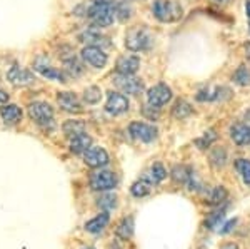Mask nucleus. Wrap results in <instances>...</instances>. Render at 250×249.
I'll return each instance as SVG.
<instances>
[{
  "mask_svg": "<svg viewBox=\"0 0 250 249\" xmlns=\"http://www.w3.org/2000/svg\"><path fill=\"white\" fill-rule=\"evenodd\" d=\"M117 236L122 239H128L132 238V234H134V218H124L120 221V224L117 226Z\"/></svg>",
  "mask_w": 250,
  "mask_h": 249,
  "instance_id": "b1692460",
  "label": "nucleus"
},
{
  "mask_svg": "<svg viewBox=\"0 0 250 249\" xmlns=\"http://www.w3.org/2000/svg\"><path fill=\"white\" fill-rule=\"evenodd\" d=\"M100 99H102V91H100V87L90 86V87H87V89L83 91V100H85L87 104H90V106L99 104Z\"/></svg>",
  "mask_w": 250,
  "mask_h": 249,
  "instance_id": "2f4dec72",
  "label": "nucleus"
},
{
  "mask_svg": "<svg viewBox=\"0 0 250 249\" xmlns=\"http://www.w3.org/2000/svg\"><path fill=\"white\" fill-rule=\"evenodd\" d=\"M107 224H108V212L104 211L102 214H99V216H95L94 219L87 221L85 229L88 232H92V234H100V232L107 227Z\"/></svg>",
  "mask_w": 250,
  "mask_h": 249,
  "instance_id": "412c9836",
  "label": "nucleus"
},
{
  "mask_svg": "<svg viewBox=\"0 0 250 249\" xmlns=\"http://www.w3.org/2000/svg\"><path fill=\"white\" fill-rule=\"evenodd\" d=\"M230 137L237 146L250 144V126L247 124H233L230 127Z\"/></svg>",
  "mask_w": 250,
  "mask_h": 249,
  "instance_id": "dca6fc26",
  "label": "nucleus"
},
{
  "mask_svg": "<svg viewBox=\"0 0 250 249\" xmlns=\"http://www.w3.org/2000/svg\"><path fill=\"white\" fill-rule=\"evenodd\" d=\"M222 92H225V87H204L195 94V99L199 102H213V100H219L222 97Z\"/></svg>",
  "mask_w": 250,
  "mask_h": 249,
  "instance_id": "aec40b11",
  "label": "nucleus"
},
{
  "mask_svg": "<svg viewBox=\"0 0 250 249\" xmlns=\"http://www.w3.org/2000/svg\"><path fill=\"white\" fill-rule=\"evenodd\" d=\"M57 102H59V106L62 107V111H65V112H72V114L75 112V114H77V112L82 111V106H80L77 95L72 94V92H59Z\"/></svg>",
  "mask_w": 250,
  "mask_h": 249,
  "instance_id": "2eb2a0df",
  "label": "nucleus"
},
{
  "mask_svg": "<svg viewBox=\"0 0 250 249\" xmlns=\"http://www.w3.org/2000/svg\"><path fill=\"white\" fill-rule=\"evenodd\" d=\"M220 249H239L235 246V244H225V246H222Z\"/></svg>",
  "mask_w": 250,
  "mask_h": 249,
  "instance_id": "c03bdc74",
  "label": "nucleus"
},
{
  "mask_svg": "<svg viewBox=\"0 0 250 249\" xmlns=\"http://www.w3.org/2000/svg\"><path fill=\"white\" fill-rule=\"evenodd\" d=\"M92 146V137L88 134H79L75 136V137L70 139V152H74V154H83L85 151L90 149Z\"/></svg>",
  "mask_w": 250,
  "mask_h": 249,
  "instance_id": "6ab92c4d",
  "label": "nucleus"
},
{
  "mask_svg": "<svg viewBox=\"0 0 250 249\" xmlns=\"http://www.w3.org/2000/svg\"><path fill=\"white\" fill-rule=\"evenodd\" d=\"M114 84L117 89L122 91V94L127 95H140L144 92V82L140 79L134 77V75H114Z\"/></svg>",
  "mask_w": 250,
  "mask_h": 249,
  "instance_id": "0eeeda50",
  "label": "nucleus"
},
{
  "mask_svg": "<svg viewBox=\"0 0 250 249\" xmlns=\"http://www.w3.org/2000/svg\"><path fill=\"white\" fill-rule=\"evenodd\" d=\"M9 100V94H5L3 91H0V104H5Z\"/></svg>",
  "mask_w": 250,
  "mask_h": 249,
  "instance_id": "a19ab883",
  "label": "nucleus"
},
{
  "mask_svg": "<svg viewBox=\"0 0 250 249\" xmlns=\"http://www.w3.org/2000/svg\"><path fill=\"white\" fill-rule=\"evenodd\" d=\"M63 132H65L67 137H75L79 134H83L85 132V124L82 120H67L63 124Z\"/></svg>",
  "mask_w": 250,
  "mask_h": 249,
  "instance_id": "393cba45",
  "label": "nucleus"
},
{
  "mask_svg": "<svg viewBox=\"0 0 250 249\" xmlns=\"http://www.w3.org/2000/svg\"><path fill=\"white\" fill-rule=\"evenodd\" d=\"M192 172L193 171L187 166H175L172 169V179L175 181L177 184H187V181L190 179Z\"/></svg>",
  "mask_w": 250,
  "mask_h": 249,
  "instance_id": "bb28decb",
  "label": "nucleus"
},
{
  "mask_svg": "<svg viewBox=\"0 0 250 249\" xmlns=\"http://www.w3.org/2000/svg\"><path fill=\"white\" fill-rule=\"evenodd\" d=\"M152 42H154L152 34L148 32L147 27H144V25L132 27V29L127 32V35H125V47L130 52H142V50L150 49Z\"/></svg>",
  "mask_w": 250,
  "mask_h": 249,
  "instance_id": "f03ea898",
  "label": "nucleus"
},
{
  "mask_svg": "<svg viewBox=\"0 0 250 249\" xmlns=\"http://www.w3.org/2000/svg\"><path fill=\"white\" fill-rule=\"evenodd\" d=\"M80 39H83V42H87L88 45H95V47H100V49H102L104 44H107V42H102V40H107V39H104L95 29H90V30L83 32V34L80 35ZM107 45H108V44H107Z\"/></svg>",
  "mask_w": 250,
  "mask_h": 249,
  "instance_id": "cd10ccee",
  "label": "nucleus"
},
{
  "mask_svg": "<svg viewBox=\"0 0 250 249\" xmlns=\"http://www.w3.org/2000/svg\"><path fill=\"white\" fill-rule=\"evenodd\" d=\"M182 5L175 0H154L152 14L162 23H172L182 19Z\"/></svg>",
  "mask_w": 250,
  "mask_h": 249,
  "instance_id": "f257e3e1",
  "label": "nucleus"
},
{
  "mask_svg": "<svg viewBox=\"0 0 250 249\" xmlns=\"http://www.w3.org/2000/svg\"><path fill=\"white\" fill-rule=\"evenodd\" d=\"M97 206H99V209H102V211H105V212L112 211L117 206L115 194H104V196H100L99 201H97Z\"/></svg>",
  "mask_w": 250,
  "mask_h": 249,
  "instance_id": "f704fd0d",
  "label": "nucleus"
},
{
  "mask_svg": "<svg viewBox=\"0 0 250 249\" xmlns=\"http://www.w3.org/2000/svg\"><path fill=\"white\" fill-rule=\"evenodd\" d=\"M215 2H219V3H222V5H229V3L232 2V0H215Z\"/></svg>",
  "mask_w": 250,
  "mask_h": 249,
  "instance_id": "a18cd8bd",
  "label": "nucleus"
},
{
  "mask_svg": "<svg viewBox=\"0 0 250 249\" xmlns=\"http://www.w3.org/2000/svg\"><path fill=\"white\" fill-rule=\"evenodd\" d=\"M117 184H119V179L112 171L100 169L90 176V187L94 191H112L117 187Z\"/></svg>",
  "mask_w": 250,
  "mask_h": 249,
  "instance_id": "423d86ee",
  "label": "nucleus"
},
{
  "mask_svg": "<svg viewBox=\"0 0 250 249\" xmlns=\"http://www.w3.org/2000/svg\"><path fill=\"white\" fill-rule=\"evenodd\" d=\"M140 69V59L134 54H125L117 59L115 70L122 75H134Z\"/></svg>",
  "mask_w": 250,
  "mask_h": 249,
  "instance_id": "f8f14e48",
  "label": "nucleus"
},
{
  "mask_svg": "<svg viewBox=\"0 0 250 249\" xmlns=\"http://www.w3.org/2000/svg\"><path fill=\"white\" fill-rule=\"evenodd\" d=\"M80 55H82L83 62H85L87 66L94 67V69H104L108 62V57H107L105 52L100 49V47H95V45L83 47L82 52H80Z\"/></svg>",
  "mask_w": 250,
  "mask_h": 249,
  "instance_id": "1a4fd4ad",
  "label": "nucleus"
},
{
  "mask_svg": "<svg viewBox=\"0 0 250 249\" xmlns=\"http://www.w3.org/2000/svg\"><path fill=\"white\" fill-rule=\"evenodd\" d=\"M232 80L240 87H247L250 86V70L247 66H239L235 69L232 75Z\"/></svg>",
  "mask_w": 250,
  "mask_h": 249,
  "instance_id": "a878e982",
  "label": "nucleus"
},
{
  "mask_svg": "<svg viewBox=\"0 0 250 249\" xmlns=\"http://www.w3.org/2000/svg\"><path fill=\"white\" fill-rule=\"evenodd\" d=\"M235 169L240 174L242 181L250 186V160L249 159H237L235 160Z\"/></svg>",
  "mask_w": 250,
  "mask_h": 249,
  "instance_id": "473e14b6",
  "label": "nucleus"
},
{
  "mask_svg": "<svg viewBox=\"0 0 250 249\" xmlns=\"http://www.w3.org/2000/svg\"><path fill=\"white\" fill-rule=\"evenodd\" d=\"M165 178H167V171H165V167L160 162H155L154 166H150V169L145 171L142 179L147 181L150 186H157V184L162 182Z\"/></svg>",
  "mask_w": 250,
  "mask_h": 249,
  "instance_id": "a211bd4d",
  "label": "nucleus"
},
{
  "mask_svg": "<svg viewBox=\"0 0 250 249\" xmlns=\"http://www.w3.org/2000/svg\"><path fill=\"white\" fill-rule=\"evenodd\" d=\"M0 117L5 124H17L22 120V109L15 104H5L3 107H0Z\"/></svg>",
  "mask_w": 250,
  "mask_h": 249,
  "instance_id": "f3484780",
  "label": "nucleus"
},
{
  "mask_svg": "<svg viewBox=\"0 0 250 249\" xmlns=\"http://www.w3.org/2000/svg\"><path fill=\"white\" fill-rule=\"evenodd\" d=\"M110 249H120V246H119V244H112Z\"/></svg>",
  "mask_w": 250,
  "mask_h": 249,
  "instance_id": "de8ad7c7",
  "label": "nucleus"
},
{
  "mask_svg": "<svg viewBox=\"0 0 250 249\" xmlns=\"http://www.w3.org/2000/svg\"><path fill=\"white\" fill-rule=\"evenodd\" d=\"M132 12H134V9H132V5L128 2H122V3H119V5L115 7V15H119L120 22H125V20L130 19Z\"/></svg>",
  "mask_w": 250,
  "mask_h": 249,
  "instance_id": "c9c22d12",
  "label": "nucleus"
},
{
  "mask_svg": "<svg viewBox=\"0 0 250 249\" xmlns=\"http://www.w3.org/2000/svg\"><path fill=\"white\" fill-rule=\"evenodd\" d=\"M7 79L12 86H29V84L34 82V75L32 72H29L27 69H22L19 66L10 67V70L7 72Z\"/></svg>",
  "mask_w": 250,
  "mask_h": 249,
  "instance_id": "4468645a",
  "label": "nucleus"
},
{
  "mask_svg": "<svg viewBox=\"0 0 250 249\" xmlns=\"http://www.w3.org/2000/svg\"><path fill=\"white\" fill-rule=\"evenodd\" d=\"M92 2L94 3H112V5H114L115 0H92Z\"/></svg>",
  "mask_w": 250,
  "mask_h": 249,
  "instance_id": "37998d69",
  "label": "nucleus"
},
{
  "mask_svg": "<svg viewBox=\"0 0 250 249\" xmlns=\"http://www.w3.org/2000/svg\"><path fill=\"white\" fill-rule=\"evenodd\" d=\"M229 198V192L225 189L224 186H215L212 187L210 192H208V204H212V206H220L222 203H225Z\"/></svg>",
  "mask_w": 250,
  "mask_h": 249,
  "instance_id": "5701e85b",
  "label": "nucleus"
},
{
  "mask_svg": "<svg viewBox=\"0 0 250 249\" xmlns=\"http://www.w3.org/2000/svg\"><path fill=\"white\" fill-rule=\"evenodd\" d=\"M29 115L37 126L42 129H52L54 127V109L47 102H32L29 106Z\"/></svg>",
  "mask_w": 250,
  "mask_h": 249,
  "instance_id": "7ed1b4c3",
  "label": "nucleus"
},
{
  "mask_svg": "<svg viewBox=\"0 0 250 249\" xmlns=\"http://www.w3.org/2000/svg\"><path fill=\"white\" fill-rule=\"evenodd\" d=\"M144 114L147 115L150 120H157V119H159V107H152V106H148V104H147V107L144 109Z\"/></svg>",
  "mask_w": 250,
  "mask_h": 249,
  "instance_id": "4c0bfd02",
  "label": "nucleus"
},
{
  "mask_svg": "<svg viewBox=\"0 0 250 249\" xmlns=\"http://www.w3.org/2000/svg\"><path fill=\"white\" fill-rule=\"evenodd\" d=\"M245 15L249 19V34H250V0H245Z\"/></svg>",
  "mask_w": 250,
  "mask_h": 249,
  "instance_id": "ea45409f",
  "label": "nucleus"
},
{
  "mask_svg": "<svg viewBox=\"0 0 250 249\" xmlns=\"http://www.w3.org/2000/svg\"><path fill=\"white\" fill-rule=\"evenodd\" d=\"M83 162L92 169H100L108 164V154L104 147L90 146V149L83 152Z\"/></svg>",
  "mask_w": 250,
  "mask_h": 249,
  "instance_id": "9b49d317",
  "label": "nucleus"
},
{
  "mask_svg": "<svg viewBox=\"0 0 250 249\" xmlns=\"http://www.w3.org/2000/svg\"><path fill=\"white\" fill-rule=\"evenodd\" d=\"M192 114H193V109H192V106L187 102V100H184V99H177L175 100V104H173V107H172V115H173V117L182 120V119H187L188 115H192Z\"/></svg>",
  "mask_w": 250,
  "mask_h": 249,
  "instance_id": "4be33fe9",
  "label": "nucleus"
},
{
  "mask_svg": "<svg viewBox=\"0 0 250 249\" xmlns=\"http://www.w3.org/2000/svg\"><path fill=\"white\" fill-rule=\"evenodd\" d=\"M83 249H95V248H83Z\"/></svg>",
  "mask_w": 250,
  "mask_h": 249,
  "instance_id": "09e8293b",
  "label": "nucleus"
},
{
  "mask_svg": "<svg viewBox=\"0 0 250 249\" xmlns=\"http://www.w3.org/2000/svg\"><path fill=\"white\" fill-rule=\"evenodd\" d=\"M130 109V102H128L127 95L119 94V92H108L107 94V104L105 111L110 115H120L124 112Z\"/></svg>",
  "mask_w": 250,
  "mask_h": 249,
  "instance_id": "9d476101",
  "label": "nucleus"
},
{
  "mask_svg": "<svg viewBox=\"0 0 250 249\" xmlns=\"http://www.w3.org/2000/svg\"><path fill=\"white\" fill-rule=\"evenodd\" d=\"M210 164L215 169H220L227 164V151L224 147H215L212 152H210Z\"/></svg>",
  "mask_w": 250,
  "mask_h": 249,
  "instance_id": "c85d7f7f",
  "label": "nucleus"
},
{
  "mask_svg": "<svg viewBox=\"0 0 250 249\" xmlns=\"http://www.w3.org/2000/svg\"><path fill=\"white\" fill-rule=\"evenodd\" d=\"M235 223H237L235 219H233V221H229V223L225 224V226H224V227H222V229H220V232H222V234H227L229 231H232V227L235 226Z\"/></svg>",
  "mask_w": 250,
  "mask_h": 249,
  "instance_id": "58836bf2",
  "label": "nucleus"
},
{
  "mask_svg": "<svg viewBox=\"0 0 250 249\" xmlns=\"http://www.w3.org/2000/svg\"><path fill=\"white\" fill-rule=\"evenodd\" d=\"M224 219H225V209L213 211L207 216V219H205V226H207L208 229H215V227H219V224Z\"/></svg>",
  "mask_w": 250,
  "mask_h": 249,
  "instance_id": "72a5a7b5",
  "label": "nucleus"
},
{
  "mask_svg": "<svg viewBox=\"0 0 250 249\" xmlns=\"http://www.w3.org/2000/svg\"><path fill=\"white\" fill-rule=\"evenodd\" d=\"M65 70L70 72L74 77H77V75L82 74V67H80V64L77 62V59L75 57H70L65 60Z\"/></svg>",
  "mask_w": 250,
  "mask_h": 249,
  "instance_id": "e433bc0d",
  "label": "nucleus"
},
{
  "mask_svg": "<svg viewBox=\"0 0 250 249\" xmlns=\"http://www.w3.org/2000/svg\"><path fill=\"white\" fill-rule=\"evenodd\" d=\"M172 97H173L172 89L164 82L155 84V86H152L150 89L147 91V104L152 107H159V109L167 106L172 100Z\"/></svg>",
  "mask_w": 250,
  "mask_h": 249,
  "instance_id": "39448f33",
  "label": "nucleus"
},
{
  "mask_svg": "<svg viewBox=\"0 0 250 249\" xmlns=\"http://www.w3.org/2000/svg\"><path fill=\"white\" fill-rule=\"evenodd\" d=\"M130 192H132L134 198H145L147 194H150V184H148L147 181L140 179V181H137V182L132 184Z\"/></svg>",
  "mask_w": 250,
  "mask_h": 249,
  "instance_id": "7c9ffc66",
  "label": "nucleus"
},
{
  "mask_svg": "<svg viewBox=\"0 0 250 249\" xmlns=\"http://www.w3.org/2000/svg\"><path fill=\"white\" fill-rule=\"evenodd\" d=\"M245 120L250 122V109H247V112H245Z\"/></svg>",
  "mask_w": 250,
  "mask_h": 249,
  "instance_id": "49530a36",
  "label": "nucleus"
},
{
  "mask_svg": "<svg viewBox=\"0 0 250 249\" xmlns=\"http://www.w3.org/2000/svg\"><path fill=\"white\" fill-rule=\"evenodd\" d=\"M217 132L210 129V131H207V132H204V136L202 137H199V139H195V146L199 147L200 151H205V149H208V147L212 146L213 142L217 140Z\"/></svg>",
  "mask_w": 250,
  "mask_h": 249,
  "instance_id": "c756f323",
  "label": "nucleus"
},
{
  "mask_svg": "<svg viewBox=\"0 0 250 249\" xmlns=\"http://www.w3.org/2000/svg\"><path fill=\"white\" fill-rule=\"evenodd\" d=\"M34 69L40 72V74L43 75V77L50 79V80H57V82H65V75H63V72H60L59 69H55V67H52L50 64H48V59L47 57H37L34 64Z\"/></svg>",
  "mask_w": 250,
  "mask_h": 249,
  "instance_id": "ddd939ff",
  "label": "nucleus"
},
{
  "mask_svg": "<svg viewBox=\"0 0 250 249\" xmlns=\"http://www.w3.org/2000/svg\"><path fill=\"white\" fill-rule=\"evenodd\" d=\"M244 49H245V57H247V60L250 62V42H247L244 45Z\"/></svg>",
  "mask_w": 250,
  "mask_h": 249,
  "instance_id": "79ce46f5",
  "label": "nucleus"
},
{
  "mask_svg": "<svg viewBox=\"0 0 250 249\" xmlns=\"http://www.w3.org/2000/svg\"><path fill=\"white\" fill-rule=\"evenodd\" d=\"M88 19L94 22L95 27H108L114 23L115 9L112 3H94L87 9Z\"/></svg>",
  "mask_w": 250,
  "mask_h": 249,
  "instance_id": "20e7f679",
  "label": "nucleus"
},
{
  "mask_svg": "<svg viewBox=\"0 0 250 249\" xmlns=\"http://www.w3.org/2000/svg\"><path fill=\"white\" fill-rule=\"evenodd\" d=\"M128 132H130V136L137 140H140V142H152V140L157 139V134H159V131H157L155 126H152V124H147V122H140V120H135V122H132L130 126H128Z\"/></svg>",
  "mask_w": 250,
  "mask_h": 249,
  "instance_id": "6e6552de",
  "label": "nucleus"
}]
</instances>
